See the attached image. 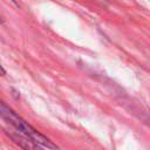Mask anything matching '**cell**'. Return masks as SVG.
<instances>
[{"label": "cell", "mask_w": 150, "mask_h": 150, "mask_svg": "<svg viewBox=\"0 0 150 150\" xmlns=\"http://www.w3.org/2000/svg\"><path fill=\"white\" fill-rule=\"evenodd\" d=\"M0 22H2V20H1V16H0Z\"/></svg>", "instance_id": "277c9868"}, {"label": "cell", "mask_w": 150, "mask_h": 150, "mask_svg": "<svg viewBox=\"0 0 150 150\" xmlns=\"http://www.w3.org/2000/svg\"><path fill=\"white\" fill-rule=\"evenodd\" d=\"M8 135L14 139L15 143H18L25 150H43L41 148V145H39L38 143H35L34 141H32L30 138L23 136L22 134L18 132V131H14V132L11 131V132H8Z\"/></svg>", "instance_id": "7a4b0ae2"}, {"label": "cell", "mask_w": 150, "mask_h": 150, "mask_svg": "<svg viewBox=\"0 0 150 150\" xmlns=\"http://www.w3.org/2000/svg\"><path fill=\"white\" fill-rule=\"evenodd\" d=\"M6 75V70L4 69V67L0 64V76H5Z\"/></svg>", "instance_id": "3957f363"}, {"label": "cell", "mask_w": 150, "mask_h": 150, "mask_svg": "<svg viewBox=\"0 0 150 150\" xmlns=\"http://www.w3.org/2000/svg\"><path fill=\"white\" fill-rule=\"evenodd\" d=\"M0 117L5 120L7 123H9L15 131L22 134L23 136L30 138L35 143H38L41 146H45L47 149L52 150H57V145L54 144L48 137H46L43 134L38 131L34 127H32L28 122H26L18 112H15L12 108H9L6 103H4L0 100Z\"/></svg>", "instance_id": "6da1fadb"}]
</instances>
